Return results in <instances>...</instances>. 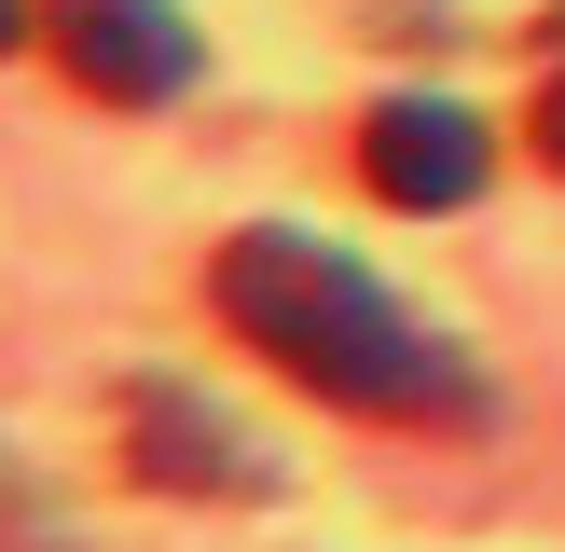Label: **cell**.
<instances>
[{
    "label": "cell",
    "mask_w": 565,
    "mask_h": 552,
    "mask_svg": "<svg viewBox=\"0 0 565 552\" xmlns=\"http://www.w3.org/2000/svg\"><path fill=\"white\" fill-rule=\"evenodd\" d=\"M42 42H55V70L97 110H166L207 70V42H193L180 0H42Z\"/></svg>",
    "instance_id": "3"
},
{
    "label": "cell",
    "mask_w": 565,
    "mask_h": 552,
    "mask_svg": "<svg viewBox=\"0 0 565 552\" xmlns=\"http://www.w3.org/2000/svg\"><path fill=\"white\" fill-rule=\"evenodd\" d=\"M524 138H539V166H552V180H565V70L539 83V110H524Z\"/></svg>",
    "instance_id": "5"
},
{
    "label": "cell",
    "mask_w": 565,
    "mask_h": 552,
    "mask_svg": "<svg viewBox=\"0 0 565 552\" xmlns=\"http://www.w3.org/2000/svg\"><path fill=\"white\" fill-rule=\"evenodd\" d=\"M359 180H373L386 208L441 221V208H469V193L497 180V138H483V110H456V97H373L359 110Z\"/></svg>",
    "instance_id": "4"
},
{
    "label": "cell",
    "mask_w": 565,
    "mask_h": 552,
    "mask_svg": "<svg viewBox=\"0 0 565 552\" xmlns=\"http://www.w3.org/2000/svg\"><path fill=\"white\" fill-rule=\"evenodd\" d=\"M110 428H125V469L152 497H207V511H263L276 497V456L207 401V386H180V373H125Z\"/></svg>",
    "instance_id": "2"
},
{
    "label": "cell",
    "mask_w": 565,
    "mask_h": 552,
    "mask_svg": "<svg viewBox=\"0 0 565 552\" xmlns=\"http://www.w3.org/2000/svg\"><path fill=\"white\" fill-rule=\"evenodd\" d=\"M14 42H28V0H0V55H14Z\"/></svg>",
    "instance_id": "6"
},
{
    "label": "cell",
    "mask_w": 565,
    "mask_h": 552,
    "mask_svg": "<svg viewBox=\"0 0 565 552\" xmlns=\"http://www.w3.org/2000/svg\"><path fill=\"white\" fill-rule=\"evenodd\" d=\"M207 304L248 359L303 386V401L359 414V428H497V386L456 331H428L373 263H345L331 235H290V221H248L221 235Z\"/></svg>",
    "instance_id": "1"
}]
</instances>
